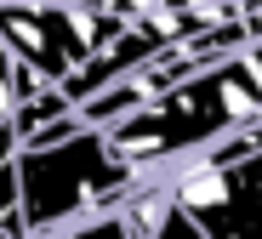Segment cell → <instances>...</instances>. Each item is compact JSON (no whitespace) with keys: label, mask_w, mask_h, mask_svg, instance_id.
Returning a JSON list of instances; mask_svg holds the SVG:
<instances>
[{"label":"cell","mask_w":262,"mask_h":239,"mask_svg":"<svg viewBox=\"0 0 262 239\" xmlns=\"http://www.w3.org/2000/svg\"><path fill=\"white\" fill-rule=\"evenodd\" d=\"M0 239H23V233H12V228H0Z\"/></svg>","instance_id":"30bf717a"},{"label":"cell","mask_w":262,"mask_h":239,"mask_svg":"<svg viewBox=\"0 0 262 239\" xmlns=\"http://www.w3.org/2000/svg\"><path fill=\"white\" fill-rule=\"evenodd\" d=\"M46 239H137L131 222L114 211V216H97V222H80V228H63V233H46Z\"/></svg>","instance_id":"ba28073f"},{"label":"cell","mask_w":262,"mask_h":239,"mask_svg":"<svg viewBox=\"0 0 262 239\" xmlns=\"http://www.w3.org/2000/svg\"><path fill=\"white\" fill-rule=\"evenodd\" d=\"M239 131H262V74L251 69L245 52L194 69L165 97H154L143 114L114 125L108 142L143 182H160Z\"/></svg>","instance_id":"6da1fadb"},{"label":"cell","mask_w":262,"mask_h":239,"mask_svg":"<svg viewBox=\"0 0 262 239\" xmlns=\"http://www.w3.org/2000/svg\"><path fill=\"white\" fill-rule=\"evenodd\" d=\"M34 91H40L34 74L0 85V228H12V233H23V216H17V154H23V142H17V108L34 97Z\"/></svg>","instance_id":"5b68a950"},{"label":"cell","mask_w":262,"mask_h":239,"mask_svg":"<svg viewBox=\"0 0 262 239\" xmlns=\"http://www.w3.org/2000/svg\"><path fill=\"white\" fill-rule=\"evenodd\" d=\"M114 29V6H0V46L40 85H69Z\"/></svg>","instance_id":"3957f363"},{"label":"cell","mask_w":262,"mask_h":239,"mask_svg":"<svg viewBox=\"0 0 262 239\" xmlns=\"http://www.w3.org/2000/svg\"><path fill=\"white\" fill-rule=\"evenodd\" d=\"M120 216L131 222V233H137V239H205L200 222H194L177 200H171L165 182H143L137 194L120 205Z\"/></svg>","instance_id":"8992f818"},{"label":"cell","mask_w":262,"mask_h":239,"mask_svg":"<svg viewBox=\"0 0 262 239\" xmlns=\"http://www.w3.org/2000/svg\"><path fill=\"white\" fill-rule=\"evenodd\" d=\"M80 108L63 97L57 85H40L34 97L17 108V142H29V137H40V131H52V125H63V120H74Z\"/></svg>","instance_id":"52a82bcc"},{"label":"cell","mask_w":262,"mask_h":239,"mask_svg":"<svg viewBox=\"0 0 262 239\" xmlns=\"http://www.w3.org/2000/svg\"><path fill=\"white\" fill-rule=\"evenodd\" d=\"M245 57H251V69H256V74H262V34H256V40H251V46H245Z\"/></svg>","instance_id":"9c48e42d"},{"label":"cell","mask_w":262,"mask_h":239,"mask_svg":"<svg viewBox=\"0 0 262 239\" xmlns=\"http://www.w3.org/2000/svg\"><path fill=\"white\" fill-rule=\"evenodd\" d=\"M137 188H143V177L114 154L108 131H92V125L69 142L17 154V216H23L29 239L114 216Z\"/></svg>","instance_id":"7a4b0ae2"},{"label":"cell","mask_w":262,"mask_h":239,"mask_svg":"<svg viewBox=\"0 0 262 239\" xmlns=\"http://www.w3.org/2000/svg\"><path fill=\"white\" fill-rule=\"evenodd\" d=\"M160 182L200 222L205 239H262V148L234 165L188 160Z\"/></svg>","instance_id":"277c9868"}]
</instances>
